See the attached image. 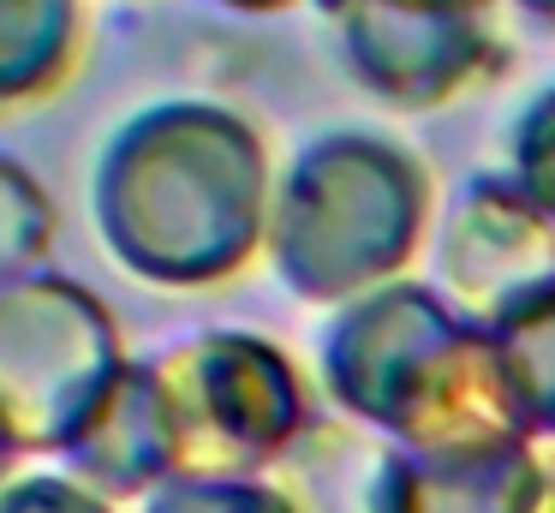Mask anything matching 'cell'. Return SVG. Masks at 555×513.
Instances as JSON below:
<instances>
[{"label":"cell","mask_w":555,"mask_h":513,"mask_svg":"<svg viewBox=\"0 0 555 513\" xmlns=\"http://www.w3.org/2000/svg\"><path fill=\"white\" fill-rule=\"evenodd\" d=\"M120 376L114 322L78 281L49 269L0 281V424L18 453H66Z\"/></svg>","instance_id":"obj_1"},{"label":"cell","mask_w":555,"mask_h":513,"mask_svg":"<svg viewBox=\"0 0 555 513\" xmlns=\"http://www.w3.org/2000/svg\"><path fill=\"white\" fill-rule=\"evenodd\" d=\"M168 460H173V436H168V412H162V394L150 370H126L114 382L108 406L66 448L73 477L85 489H96V496H132Z\"/></svg>","instance_id":"obj_2"},{"label":"cell","mask_w":555,"mask_h":513,"mask_svg":"<svg viewBox=\"0 0 555 513\" xmlns=\"http://www.w3.org/2000/svg\"><path fill=\"white\" fill-rule=\"evenodd\" d=\"M78 36V0H0V107L49 95L73 72Z\"/></svg>","instance_id":"obj_3"},{"label":"cell","mask_w":555,"mask_h":513,"mask_svg":"<svg viewBox=\"0 0 555 513\" xmlns=\"http://www.w3.org/2000/svg\"><path fill=\"white\" fill-rule=\"evenodd\" d=\"M54 239V203L13 155H0V281L42 269V251Z\"/></svg>","instance_id":"obj_4"},{"label":"cell","mask_w":555,"mask_h":513,"mask_svg":"<svg viewBox=\"0 0 555 513\" xmlns=\"http://www.w3.org/2000/svg\"><path fill=\"white\" fill-rule=\"evenodd\" d=\"M0 513H108V501L96 489H85L78 477L30 472L0 484Z\"/></svg>","instance_id":"obj_5"},{"label":"cell","mask_w":555,"mask_h":513,"mask_svg":"<svg viewBox=\"0 0 555 513\" xmlns=\"http://www.w3.org/2000/svg\"><path fill=\"white\" fill-rule=\"evenodd\" d=\"M13 453H18V441L7 436V424H0V484H7V477H13Z\"/></svg>","instance_id":"obj_6"},{"label":"cell","mask_w":555,"mask_h":513,"mask_svg":"<svg viewBox=\"0 0 555 513\" xmlns=\"http://www.w3.org/2000/svg\"><path fill=\"white\" fill-rule=\"evenodd\" d=\"M228 7H275V0H228Z\"/></svg>","instance_id":"obj_7"}]
</instances>
